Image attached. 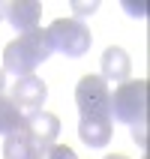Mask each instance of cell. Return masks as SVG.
<instances>
[{
    "label": "cell",
    "instance_id": "7a4b0ae2",
    "mask_svg": "<svg viewBox=\"0 0 150 159\" xmlns=\"http://www.w3.org/2000/svg\"><path fill=\"white\" fill-rule=\"evenodd\" d=\"M144 117H147V81H123L111 93V120L135 126L144 123Z\"/></svg>",
    "mask_w": 150,
    "mask_h": 159
},
{
    "label": "cell",
    "instance_id": "3957f363",
    "mask_svg": "<svg viewBox=\"0 0 150 159\" xmlns=\"http://www.w3.org/2000/svg\"><path fill=\"white\" fill-rule=\"evenodd\" d=\"M48 42H51L54 51L66 54V57H81V54L90 51V42H93V33L90 27L81 21V18H57L48 30Z\"/></svg>",
    "mask_w": 150,
    "mask_h": 159
},
{
    "label": "cell",
    "instance_id": "52a82bcc",
    "mask_svg": "<svg viewBox=\"0 0 150 159\" xmlns=\"http://www.w3.org/2000/svg\"><path fill=\"white\" fill-rule=\"evenodd\" d=\"M39 15H42V6L36 0H12V3H6V21L18 33L36 30L39 27Z\"/></svg>",
    "mask_w": 150,
    "mask_h": 159
},
{
    "label": "cell",
    "instance_id": "30bf717a",
    "mask_svg": "<svg viewBox=\"0 0 150 159\" xmlns=\"http://www.w3.org/2000/svg\"><path fill=\"white\" fill-rule=\"evenodd\" d=\"M24 123H27V117L18 111V105L9 96H0V135L6 138V135L24 129Z\"/></svg>",
    "mask_w": 150,
    "mask_h": 159
},
{
    "label": "cell",
    "instance_id": "2e32d148",
    "mask_svg": "<svg viewBox=\"0 0 150 159\" xmlns=\"http://www.w3.org/2000/svg\"><path fill=\"white\" fill-rule=\"evenodd\" d=\"M105 159H126V156H120V153H114V156H105Z\"/></svg>",
    "mask_w": 150,
    "mask_h": 159
},
{
    "label": "cell",
    "instance_id": "5b68a950",
    "mask_svg": "<svg viewBox=\"0 0 150 159\" xmlns=\"http://www.w3.org/2000/svg\"><path fill=\"white\" fill-rule=\"evenodd\" d=\"M57 132H60V120H57V114H48V111H36V114L27 117V123H24V135L33 144L36 159L48 156V150L57 141Z\"/></svg>",
    "mask_w": 150,
    "mask_h": 159
},
{
    "label": "cell",
    "instance_id": "7c38bea8",
    "mask_svg": "<svg viewBox=\"0 0 150 159\" xmlns=\"http://www.w3.org/2000/svg\"><path fill=\"white\" fill-rule=\"evenodd\" d=\"M45 159H78L75 156V150L72 147H63V144H54L51 150H48V156Z\"/></svg>",
    "mask_w": 150,
    "mask_h": 159
},
{
    "label": "cell",
    "instance_id": "8992f818",
    "mask_svg": "<svg viewBox=\"0 0 150 159\" xmlns=\"http://www.w3.org/2000/svg\"><path fill=\"white\" fill-rule=\"evenodd\" d=\"M12 102L18 105V111L24 117L42 111V102L48 99V84H45L39 75H24V78H15L12 84Z\"/></svg>",
    "mask_w": 150,
    "mask_h": 159
},
{
    "label": "cell",
    "instance_id": "9a60e30c",
    "mask_svg": "<svg viewBox=\"0 0 150 159\" xmlns=\"http://www.w3.org/2000/svg\"><path fill=\"white\" fill-rule=\"evenodd\" d=\"M3 18H6V3L0 0V21H3Z\"/></svg>",
    "mask_w": 150,
    "mask_h": 159
},
{
    "label": "cell",
    "instance_id": "9c48e42d",
    "mask_svg": "<svg viewBox=\"0 0 150 159\" xmlns=\"http://www.w3.org/2000/svg\"><path fill=\"white\" fill-rule=\"evenodd\" d=\"M78 135L87 147H105L111 141V120L108 117H81Z\"/></svg>",
    "mask_w": 150,
    "mask_h": 159
},
{
    "label": "cell",
    "instance_id": "6da1fadb",
    "mask_svg": "<svg viewBox=\"0 0 150 159\" xmlns=\"http://www.w3.org/2000/svg\"><path fill=\"white\" fill-rule=\"evenodd\" d=\"M54 54L51 42H48V33L42 27H36L30 33H21L18 39L3 48V72H12L15 78H24V75H33L36 66L45 63Z\"/></svg>",
    "mask_w": 150,
    "mask_h": 159
},
{
    "label": "cell",
    "instance_id": "4fadbf2b",
    "mask_svg": "<svg viewBox=\"0 0 150 159\" xmlns=\"http://www.w3.org/2000/svg\"><path fill=\"white\" fill-rule=\"evenodd\" d=\"M72 9H75V15H90V12L99 9V3L96 0H90V3H72Z\"/></svg>",
    "mask_w": 150,
    "mask_h": 159
},
{
    "label": "cell",
    "instance_id": "5bb4252c",
    "mask_svg": "<svg viewBox=\"0 0 150 159\" xmlns=\"http://www.w3.org/2000/svg\"><path fill=\"white\" fill-rule=\"evenodd\" d=\"M3 90H6V72L0 69V96H3Z\"/></svg>",
    "mask_w": 150,
    "mask_h": 159
},
{
    "label": "cell",
    "instance_id": "277c9868",
    "mask_svg": "<svg viewBox=\"0 0 150 159\" xmlns=\"http://www.w3.org/2000/svg\"><path fill=\"white\" fill-rule=\"evenodd\" d=\"M75 105L81 117H108L111 120V90L99 75H84L75 87Z\"/></svg>",
    "mask_w": 150,
    "mask_h": 159
},
{
    "label": "cell",
    "instance_id": "ba28073f",
    "mask_svg": "<svg viewBox=\"0 0 150 159\" xmlns=\"http://www.w3.org/2000/svg\"><path fill=\"white\" fill-rule=\"evenodd\" d=\"M129 72H132V63H129V54L120 48V45H111V48H105V54H102V75L99 78L105 81H117V84H123V81H129Z\"/></svg>",
    "mask_w": 150,
    "mask_h": 159
},
{
    "label": "cell",
    "instance_id": "8fae6325",
    "mask_svg": "<svg viewBox=\"0 0 150 159\" xmlns=\"http://www.w3.org/2000/svg\"><path fill=\"white\" fill-rule=\"evenodd\" d=\"M3 159H36V150L30 144V138L24 135V129L6 135V141H3Z\"/></svg>",
    "mask_w": 150,
    "mask_h": 159
}]
</instances>
